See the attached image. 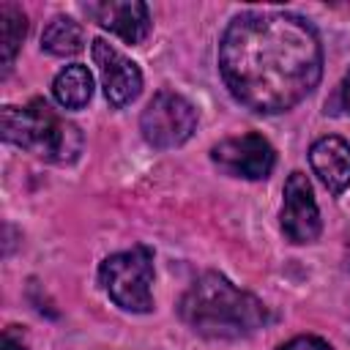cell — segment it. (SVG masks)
I'll return each mask as SVG.
<instances>
[{"instance_id":"cell-3","label":"cell","mask_w":350,"mask_h":350,"mask_svg":"<svg viewBox=\"0 0 350 350\" xmlns=\"http://www.w3.org/2000/svg\"><path fill=\"white\" fill-rule=\"evenodd\" d=\"M0 129L5 142L55 164H68L82 150V131L60 118L44 98H33L27 107H3Z\"/></svg>"},{"instance_id":"cell-10","label":"cell","mask_w":350,"mask_h":350,"mask_svg":"<svg viewBox=\"0 0 350 350\" xmlns=\"http://www.w3.org/2000/svg\"><path fill=\"white\" fill-rule=\"evenodd\" d=\"M309 164L331 194H342L350 186V142L342 137H320L309 148Z\"/></svg>"},{"instance_id":"cell-13","label":"cell","mask_w":350,"mask_h":350,"mask_svg":"<svg viewBox=\"0 0 350 350\" xmlns=\"http://www.w3.org/2000/svg\"><path fill=\"white\" fill-rule=\"evenodd\" d=\"M82 44H85V33L79 22H74L71 16H55L41 33V46L57 57H71L82 52Z\"/></svg>"},{"instance_id":"cell-16","label":"cell","mask_w":350,"mask_h":350,"mask_svg":"<svg viewBox=\"0 0 350 350\" xmlns=\"http://www.w3.org/2000/svg\"><path fill=\"white\" fill-rule=\"evenodd\" d=\"M342 104H345V109L350 112V71H347V77L342 79Z\"/></svg>"},{"instance_id":"cell-15","label":"cell","mask_w":350,"mask_h":350,"mask_svg":"<svg viewBox=\"0 0 350 350\" xmlns=\"http://www.w3.org/2000/svg\"><path fill=\"white\" fill-rule=\"evenodd\" d=\"M0 350H27L25 339L16 334V325H8L3 331V342H0Z\"/></svg>"},{"instance_id":"cell-6","label":"cell","mask_w":350,"mask_h":350,"mask_svg":"<svg viewBox=\"0 0 350 350\" xmlns=\"http://www.w3.org/2000/svg\"><path fill=\"white\" fill-rule=\"evenodd\" d=\"M213 164L232 175V178H246V180H262L271 175L276 164V150L262 134H241V137H227L211 150Z\"/></svg>"},{"instance_id":"cell-2","label":"cell","mask_w":350,"mask_h":350,"mask_svg":"<svg viewBox=\"0 0 350 350\" xmlns=\"http://www.w3.org/2000/svg\"><path fill=\"white\" fill-rule=\"evenodd\" d=\"M183 323L211 339H238L268 320V309L252 293L238 290L227 276L208 271L191 282L178 306Z\"/></svg>"},{"instance_id":"cell-14","label":"cell","mask_w":350,"mask_h":350,"mask_svg":"<svg viewBox=\"0 0 350 350\" xmlns=\"http://www.w3.org/2000/svg\"><path fill=\"white\" fill-rule=\"evenodd\" d=\"M276 350H331V345L325 339H320V336H295V339L284 342Z\"/></svg>"},{"instance_id":"cell-4","label":"cell","mask_w":350,"mask_h":350,"mask_svg":"<svg viewBox=\"0 0 350 350\" xmlns=\"http://www.w3.org/2000/svg\"><path fill=\"white\" fill-rule=\"evenodd\" d=\"M98 282L107 295L126 312L145 314L153 309V252L139 243L129 252L109 254L98 268Z\"/></svg>"},{"instance_id":"cell-12","label":"cell","mask_w":350,"mask_h":350,"mask_svg":"<svg viewBox=\"0 0 350 350\" xmlns=\"http://www.w3.org/2000/svg\"><path fill=\"white\" fill-rule=\"evenodd\" d=\"M27 33V16L22 14L19 5L3 3L0 5V57H3V77L11 71L14 57L25 41Z\"/></svg>"},{"instance_id":"cell-7","label":"cell","mask_w":350,"mask_h":350,"mask_svg":"<svg viewBox=\"0 0 350 350\" xmlns=\"http://www.w3.org/2000/svg\"><path fill=\"white\" fill-rule=\"evenodd\" d=\"M93 63L98 68L104 96H107V101L115 109L129 107L139 96V90H142V71L120 49H115L104 38H96L93 41Z\"/></svg>"},{"instance_id":"cell-1","label":"cell","mask_w":350,"mask_h":350,"mask_svg":"<svg viewBox=\"0 0 350 350\" xmlns=\"http://www.w3.org/2000/svg\"><path fill=\"white\" fill-rule=\"evenodd\" d=\"M219 71L243 107L279 115L317 88L323 46L314 27L298 14L249 11L227 25L219 41Z\"/></svg>"},{"instance_id":"cell-17","label":"cell","mask_w":350,"mask_h":350,"mask_svg":"<svg viewBox=\"0 0 350 350\" xmlns=\"http://www.w3.org/2000/svg\"><path fill=\"white\" fill-rule=\"evenodd\" d=\"M347 260H350V230H347Z\"/></svg>"},{"instance_id":"cell-8","label":"cell","mask_w":350,"mask_h":350,"mask_svg":"<svg viewBox=\"0 0 350 350\" xmlns=\"http://www.w3.org/2000/svg\"><path fill=\"white\" fill-rule=\"evenodd\" d=\"M282 230H284L287 241H293V243H312V241H317V235L323 230L314 191L304 172H290V178L284 183Z\"/></svg>"},{"instance_id":"cell-9","label":"cell","mask_w":350,"mask_h":350,"mask_svg":"<svg viewBox=\"0 0 350 350\" xmlns=\"http://www.w3.org/2000/svg\"><path fill=\"white\" fill-rule=\"evenodd\" d=\"M85 8L104 30L120 36L126 44H142L150 33V14L139 0H107L90 3Z\"/></svg>"},{"instance_id":"cell-11","label":"cell","mask_w":350,"mask_h":350,"mask_svg":"<svg viewBox=\"0 0 350 350\" xmlns=\"http://www.w3.org/2000/svg\"><path fill=\"white\" fill-rule=\"evenodd\" d=\"M52 93H55L60 107L82 109L90 101V96H93V77H90L88 66L71 63L63 71H57V77L52 82Z\"/></svg>"},{"instance_id":"cell-5","label":"cell","mask_w":350,"mask_h":350,"mask_svg":"<svg viewBox=\"0 0 350 350\" xmlns=\"http://www.w3.org/2000/svg\"><path fill=\"white\" fill-rule=\"evenodd\" d=\"M197 129V109L189 98L172 90H159L139 118V131L148 145L167 150L183 145Z\"/></svg>"}]
</instances>
